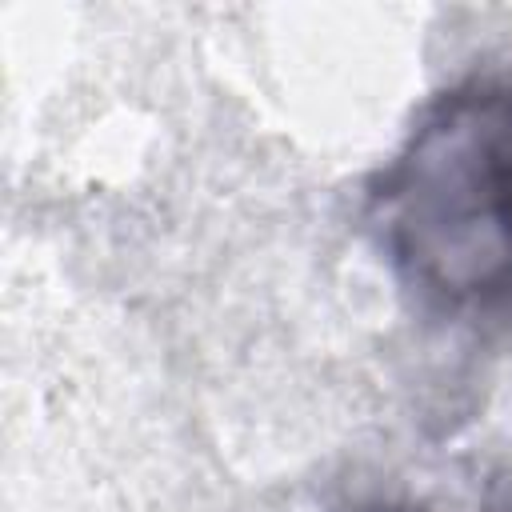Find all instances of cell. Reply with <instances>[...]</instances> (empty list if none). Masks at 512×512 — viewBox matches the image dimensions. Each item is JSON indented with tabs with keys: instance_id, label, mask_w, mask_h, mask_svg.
<instances>
[{
	"instance_id": "6da1fadb",
	"label": "cell",
	"mask_w": 512,
	"mask_h": 512,
	"mask_svg": "<svg viewBox=\"0 0 512 512\" xmlns=\"http://www.w3.org/2000/svg\"><path fill=\"white\" fill-rule=\"evenodd\" d=\"M392 272L452 316L512 308V80L440 92L368 188Z\"/></svg>"
},
{
	"instance_id": "7a4b0ae2",
	"label": "cell",
	"mask_w": 512,
	"mask_h": 512,
	"mask_svg": "<svg viewBox=\"0 0 512 512\" xmlns=\"http://www.w3.org/2000/svg\"><path fill=\"white\" fill-rule=\"evenodd\" d=\"M376 512H412V508H376Z\"/></svg>"
}]
</instances>
